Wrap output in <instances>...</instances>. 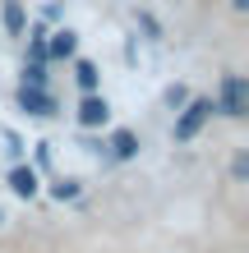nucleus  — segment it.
I'll list each match as a JSON object with an SVG mask.
<instances>
[{
    "instance_id": "obj_7",
    "label": "nucleus",
    "mask_w": 249,
    "mask_h": 253,
    "mask_svg": "<svg viewBox=\"0 0 249 253\" xmlns=\"http://www.w3.org/2000/svg\"><path fill=\"white\" fill-rule=\"evenodd\" d=\"M111 157H115V161L139 157V138H134L129 129H115V133H111Z\"/></svg>"
},
{
    "instance_id": "obj_6",
    "label": "nucleus",
    "mask_w": 249,
    "mask_h": 253,
    "mask_svg": "<svg viewBox=\"0 0 249 253\" xmlns=\"http://www.w3.org/2000/svg\"><path fill=\"white\" fill-rule=\"evenodd\" d=\"M0 19H5V33H9V37H23V28H28L23 0H5V5H0Z\"/></svg>"
},
{
    "instance_id": "obj_3",
    "label": "nucleus",
    "mask_w": 249,
    "mask_h": 253,
    "mask_svg": "<svg viewBox=\"0 0 249 253\" xmlns=\"http://www.w3.org/2000/svg\"><path fill=\"white\" fill-rule=\"evenodd\" d=\"M14 101H19V111H23V115H37V120L55 111V101H51V92H47V87H28V83H19Z\"/></svg>"
},
{
    "instance_id": "obj_15",
    "label": "nucleus",
    "mask_w": 249,
    "mask_h": 253,
    "mask_svg": "<svg viewBox=\"0 0 249 253\" xmlns=\"http://www.w3.org/2000/svg\"><path fill=\"white\" fill-rule=\"evenodd\" d=\"M0 221H5V212H0Z\"/></svg>"
},
{
    "instance_id": "obj_14",
    "label": "nucleus",
    "mask_w": 249,
    "mask_h": 253,
    "mask_svg": "<svg viewBox=\"0 0 249 253\" xmlns=\"http://www.w3.org/2000/svg\"><path fill=\"white\" fill-rule=\"evenodd\" d=\"M231 9H236V14H245V9H249V0H231Z\"/></svg>"
},
{
    "instance_id": "obj_5",
    "label": "nucleus",
    "mask_w": 249,
    "mask_h": 253,
    "mask_svg": "<svg viewBox=\"0 0 249 253\" xmlns=\"http://www.w3.org/2000/svg\"><path fill=\"white\" fill-rule=\"evenodd\" d=\"M47 55L51 60H74L79 55V33L74 28H55V33L47 37Z\"/></svg>"
},
{
    "instance_id": "obj_11",
    "label": "nucleus",
    "mask_w": 249,
    "mask_h": 253,
    "mask_svg": "<svg viewBox=\"0 0 249 253\" xmlns=\"http://www.w3.org/2000/svg\"><path fill=\"white\" fill-rule=\"evenodd\" d=\"M23 83H28V87H47V65L23 60Z\"/></svg>"
},
{
    "instance_id": "obj_13",
    "label": "nucleus",
    "mask_w": 249,
    "mask_h": 253,
    "mask_svg": "<svg viewBox=\"0 0 249 253\" xmlns=\"http://www.w3.org/2000/svg\"><path fill=\"white\" fill-rule=\"evenodd\" d=\"M51 198H55V203H65V198H79V180H60V184L51 189Z\"/></svg>"
},
{
    "instance_id": "obj_4",
    "label": "nucleus",
    "mask_w": 249,
    "mask_h": 253,
    "mask_svg": "<svg viewBox=\"0 0 249 253\" xmlns=\"http://www.w3.org/2000/svg\"><path fill=\"white\" fill-rule=\"evenodd\" d=\"M106 120H111V101L97 97V92H83V101H79V125L83 129H97V125H106Z\"/></svg>"
},
{
    "instance_id": "obj_12",
    "label": "nucleus",
    "mask_w": 249,
    "mask_h": 253,
    "mask_svg": "<svg viewBox=\"0 0 249 253\" xmlns=\"http://www.w3.org/2000/svg\"><path fill=\"white\" fill-rule=\"evenodd\" d=\"M162 101H166V106H171V111H180V106H185V101H189V87H185V83H171Z\"/></svg>"
},
{
    "instance_id": "obj_2",
    "label": "nucleus",
    "mask_w": 249,
    "mask_h": 253,
    "mask_svg": "<svg viewBox=\"0 0 249 253\" xmlns=\"http://www.w3.org/2000/svg\"><path fill=\"white\" fill-rule=\"evenodd\" d=\"M208 115H212V101H208V97H189L185 106H180V120H175V138L189 143L203 125H208Z\"/></svg>"
},
{
    "instance_id": "obj_10",
    "label": "nucleus",
    "mask_w": 249,
    "mask_h": 253,
    "mask_svg": "<svg viewBox=\"0 0 249 253\" xmlns=\"http://www.w3.org/2000/svg\"><path fill=\"white\" fill-rule=\"evenodd\" d=\"M28 60H33V65H47V60H51V55H47V37H42V28L33 33V42H28Z\"/></svg>"
},
{
    "instance_id": "obj_1",
    "label": "nucleus",
    "mask_w": 249,
    "mask_h": 253,
    "mask_svg": "<svg viewBox=\"0 0 249 253\" xmlns=\"http://www.w3.org/2000/svg\"><path fill=\"white\" fill-rule=\"evenodd\" d=\"M226 120H245L249 115V79L245 74H222V87H217V106Z\"/></svg>"
},
{
    "instance_id": "obj_9",
    "label": "nucleus",
    "mask_w": 249,
    "mask_h": 253,
    "mask_svg": "<svg viewBox=\"0 0 249 253\" xmlns=\"http://www.w3.org/2000/svg\"><path fill=\"white\" fill-rule=\"evenodd\" d=\"M74 83L83 87V92H97V83H101L97 65H93V60H79V65H74Z\"/></svg>"
},
{
    "instance_id": "obj_8",
    "label": "nucleus",
    "mask_w": 249,
    "mask_h": 253,
    "mask_svg": "<svg viewBox=\"0 0 249 253\" xmlns=\"http://www.w3.org/2000/svg\"><path fill=\"white\" fill-rule=\"evenodd\" d=\"M9 189L23 193V198H33V193H37V170H33V166H19V170L9 175Z\"/></svg>"
}]
</instances>
